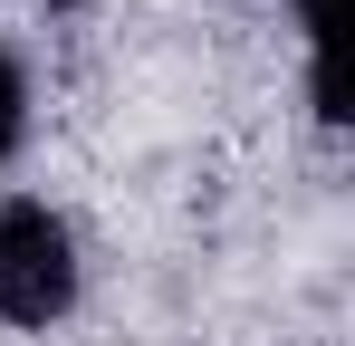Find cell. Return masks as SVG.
Instances as JSON below:
<instances>
[{
  "label": "cell",
  "instance_id": "1",
  "mask_svg": "<svg viewBox=\"0 0 355 346\" xmlns=\"http://www.w3.org/2000/svg\"><path fill=\"white\" fill-rule=\"evenodd\" d=\"M77 308V231L49 202H0V318L58 327Z\"/></svg>",
  "mask_w": 355,
  "mask_h": 346
},
{
  "label": "cell",
  "instance_id": "2",
  "mask_svg": "<svg viewBox=\"0 0 355 346\" xmlns=\"http://www.w3.org/2000/svg\"><path fill=\"white\" fill-rule=\"evenodd\" d=\"M19 135H29V77H19V67L0 58V164L19 154Z\"/></svg>",
  "mask_w": 355,
  "mask_h": 346
}]
</instances>
